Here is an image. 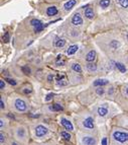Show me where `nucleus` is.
<instances>
[{
	"label": "nucleus",
	"instance_id": "obj_1",
	"mask_svg": "<svg viewBox=\"0 0 128 145\" xmlns=\"http://www.w3.org/2000/svg\"><path fill=\"white\" fill-rule=\"evenodd\" d=\"M113 138L121 143H124L128 141V133L127 132H121V131H115L113 132Z\"/></svg>",
	"mask_w": 128,
	"mask_h": 145
},
{
	"label": "nucleus",
	"instance_id": "obj_2",
	"mask_svg": "<svg viewBox=\"0 0 128 145\" xmlns=\"http://www.w3.org/2000/svg\"><path fill=\"white\" fill-rule=\"evenodd\" d=\"M30 24L35 27V33H39V32H41V31L45 28V25H44V24H42L39 19H36V18L31 19V20H30Z\"/></svg>",
	"mask_w": 128,
	"mask_h": 145
},
{
	"label": "nucleus",
	"instance_id": "obj_3",
	"mask_svg": "<svg viewBox=\"0 0 128 145\" xmlns=\"http://www.w3.org/2000/svg\"><path fill=\"white\" fill-rule=\"evenodd\" d=\"M14 106H15V109L17 110V111H19V112H24V111H26V109H27L26 103L24 102L23 99H20V98H17L15 100Z\"/></svg>",
	"mask_w": 128,
	"mask_h": 145
},
{
	"label": "nucleus",
	"instance_id": "obj_4",
	"mask_svg": "<svg viewBox=\"0 0 128 145\" xmlns=\"http://www.w3.org/2000/svg\"><path fill=\"white\" fill-rule=\"evenodd\" d=\"M47 133V127H45V126H42V125L36 126V128H35V135H36L37 137H42V136H45Z\"/></svg>",
	"mask_w": 128,
	"mask_h": 145
},
{
	"label": "nucleus",
	"instance_id": "obj_5",
	"mask_svg": "<svg viewBox=\"0 0 128 145\" xmlns=\"http://www.w3.org/2000/svg\"><path fill=\"white\" fill-rule=\"evenodd\" d=\"M82 142L84 145H96V139L94 137H91V136H85L83 137L82 139Z\"/></svg>",
	"mask_w": 128,
	"mask_h": 145
},
{
	"label": "nucleus",
	"instance_id": "obj_6",
	"mask_svg": "<svg viewBox=\"0 0 128 145\" xmlns=\"http://www.w3.org/2000/svg\"><path fill=\"white\" fill-rule=\"evenodd\" d=\"M72 24H74V25H76V26L83 24V18H82V16L79 13L74 14V16L72 17Z\"/></svg>",
	"mask_w": 128,
	"mask_h": 145
},
{
	"label": "nucleus",
	"instance_id": "obj_7",
	"mask_svg": "<svg viewBox=\"0 0 128 145\" xmlns=\"http://www.w3.org/2000/svg\"><path fill=\"white\" fill-rule=\"evenodd\" d=\"M61 124H62L67 130H69V131H73V130H74L73 124H72L69 120H67L66 118H62V119H61Z\"/></svg>",
	"mask_w": 128,
	"mask_h": 145
},
{
	"label": "nucleus",
	"instance_id": "obj_8",
	"mask_svg": "<svg viewBox=\"0 0 128 145\" xmlns=\"http://www.w3.org/2000/svg\"><path fill=\"white\" fill-rule=\"evenodd\" d=\"M83 125H84V127H86V128H88V129H93L94 128V120L92 117H88V118H86L84 122H83Z\"/></svg>",
	"mask_w": 128,
	"mask_h": 145
},
{
	"label": "nucleus",
	"instance_id": "obj_9",
	"mask_svg": "<svg viewBox=\"0 0 128 145\" xmlns=\"http://www.w3.org/2000/svg\"><path fill=\"white\" fill-rule=\"evenodd\" d=\"M76 3H77V0H69V1H67V2L64 4L65 10H66V11H70L71 9L76 5Z\"/></svg>",
	"mask_w": 128,
	"mask_h": 145
},
{
	"label": "nucleus",
	"instance_id": "obj_10",
	"mask_svg": "<svg viewBox=\"0 0 128 145\" xmlns=\"http://www.w3.org/2000/svg\"><path fill=\"white\" fill-rule=\"evenodd\" d=\"M58 10L56 6H49L47 8V14L48 16H54V15L58 14Z\"/></svg>",
	"mask_w": 128,
	"mask_h": 145
},
{
	"label": "nucleus",
	"instance_id": "obj_11",
	"mask_svg": "<svg viewBox=\"0 0 128 145\" xmlns=\"http://www.w3.org/2000/svg\"><path fill=\"white\" fill-rule=\"evenodd\" d=\"M85 16L88 18V19H93L94 18V16H95V14H94V11H93V9L91 8V7H87L86 9H85Z\"/></svg>",
	"mask_w": 128,
	"mask_h": 145
},
{
	"label": "nucleus",
	"instance_id": "obj_12",
	"mask_svg": "<svg viewBox=\"0 0 128 145\" xmlns=\"http://www.w3.org/2000/svg\"><path fill=\"white\" fill-rule=\"evenodd\" d=\"M96 59V52L95 51H90L87 55H86V61L87 62H93Z\"/></svg>",
	"mask_w": 128,
	"mask_h": 145
},
{
	"label": "nucleus",
	"instance_id": "obj_13",
	"mask_svg": "<svg viewBox=\"0 0 128 145\" xmlns=\"http://www.w3.org/2000/svg\"><path fill=\"white\" fill-rule=\"evenodd\" d=\"M97 113H98L99 116L105 117L108 114V109L106 107H100V108H98V110H97Z\"/></svg>",
	"mask_w": 128,
	"mask_h": 145
},
{
	"label": "nucleus",
	"instance_id": "obj_14",
	"mask_svg": "<svg viewBox=\"0 0 128 145\" xmlns=\"http://www.w3.org/2000/svg\"><path fill=\"white\" fill-rule=\"evenodd\" d=\"M108 80L107 79H97V80H95V82H94V85L95 86H99V87H101V86H103V85H106L108 84Z\"/></svg>",
	"mask_w": 128,
	"mask_h": 145
},
{
	"label": "nucleus",
	"instance_id": "obj_15",
	"mask_svg": "<svg viewBox=\"0 0 128 145\" xmlns=\"http://www.w3.org/2000/svg\"><path fill=\"white\" fill-rule=\"evenodd\" d=\"M78 49H79V47H78L77 45H72V46L69 47V49L67 50V54H68V55H74V54L78 51Z\"/></svg>",
	"mask_w": 128,
	"mask_h": 145
},
{
	"label": "nucleus",
	"instance_id": "obj_16",
	"mask_svg": "<svg viewBox=\"0 0 128 145\" xmlns=\"http://www.w3.org/2000/svg\"><path fill=\"white\" fill-rule=\"evenodd\" d=\"M115 66H116V68L121 73H125V72H126V67H125V65H123L122 63H120V62H117V63H115Z\"/></svg>",
	"mask_w": 128,
	"mask_h": 145
},
{
	"label": "nucleus",
	"instance_id": "obj_17",
	"mask_svg": "<svg viewBox=\"0 0 128 145\" xmlns=\"http://www.w3.org/2000/svg\"><path fill=\"white\" fill-rule=\"evenodd\" d=\"M72 69L77 73H81L82 72L81 65H80L79 63H73V64H72Z\"/></svg>",
	"mask_w": 128,
	"mask_h": 145
},
{
	"label": "nucleus",
	"instance_id": "obj_18",
	"mask_svg": "<svg viewBox=\"0 0 128 145\" xmlns=\"http://www.w3.org/2000/svg\"><path fill=\"white\" fill-rule=\"evenodd\" d=\"M49 110L55 111V112H59V111H63V107L59 104H55L53 106H49Z\"/></svg>",
	"mask_w": 128,
	"mask_h": 145
},
{
	"label": "nucleus",
	"instance_id": "obj_19",
	"mask_svg": "<svg viewBox=\"0 0 128 145\" xmlns=\"http://www.w3.org/2000/svg\"><path fill=\"white\" fill-rule=\"evenodd\" d=\"M55 45H56V47H58V48H63V47L66 45V41H65L64 39H58V40L56 41Z\"/></svg>",
	"mask_w": 128,
	"mask_h": 145
},
{
	"label": "nucleus",
	"instance_id": "obj_20",
	"mask_svg": "<svg viewBox=\"0 0 128 145\" xmlns=\"http://www.w3.org/2000/svg\"><path fill=\"white\" fill-rule=\"evenodd\" d=\"M87 69L90 71V72H94L97 70V65H95L93 63H88L87 64Z\"/></svg>",
	"mask_w": 128,
	"mask_h": 145
},
{
	"label": "nucleus",
	"instance_id": "obj_21",
	"mask_svg": "<svg viewBox=\"0 0 128 145\" xmlns=\"http://www.w3.org/2000/svg\"><path fill=\"white\" fill-rule=\"evenodd\" d=\"M110 3H111L110 0H101V1H100V6H101L102 8H107V7L110 5Z\"/></svg>",
	"mask_w": 128,
	"mask_h": 145
},
{
	"label": "nucleus",
	"instance_id": "obj_22",
	"mask_svg": "<svg viewBox=\"0 0 128 145\" xmlns=\"http://www.w3.org/2000/svg\"><path fill=\"white\" fill-rule=\"evenodd\" d=\"M119 5L123 8H127L128 7V0H117Z\"/></svg>",
	"mask_w": 128,
	"mask_h": 145
},
{
	"label": "nucleus",
	"instance_id": "obj_23",
	"mask_svg": "<svg viewBox=\"0 0 128 145\" xmlns=\"http://www.w3.org/2000/svg\"><path fill=\"white\" fill-rule=\"evenodd\" d=\"M119 46H120V44H119V42L116 41V40H113V41L110 42V47L112 49H117Z\"/></svg>",
	"mask_w": 128,
	"mask_h": 145
},
{
	"label": "nucleus",
	"instance_id": "obj_24",
	"mask_svg": "<svg viewBox=\"0 0 128 145\" xmlns=\"http://www.w3.org/2000/svg\"><path fill=\"white\" fill-rule=\"evenodd\" d=\"M17 136L19 138H24V136H25V130H24L23 128H19L17 130Z\"/></svg>",
	"mask_w": 128,
	"mask_h": 145
},
{
	"label": "nucleus",
	"instance_id": "obj_25",
	"mask_svg": "<svg viewBox=\"0 0 128 145\" xmlns=\"http://www.w3.org/2000/svg\"><path fill=\"white\" fill-rule=\"evenodd\" d=\"M21 70H22V72H23L25 75H29L30 72H31V71H30V68H29L28 66H22V67H21Z\"/></svg>",
	"mask_w": 128,
	"mask_h": 145
},
{
	"label": "nucleus",
	"instance_id": "obj_26",
	"mask_svg": "<svg viewBox=\"0 0 128 145\" xmlns=\"http://www.w3.org/2000/svg\"><path fill=\"white\" fill-rule=\"evenodd\" d=\"M61 136H62L64 139H66V140H70L71 139V135L69 134V132H62V133H61Z\"/></svg>",
	"mask_w": 128,
	"mask_h": 145
},
{
	"label": "nucleus",
	"instance_id": "obj_27",
	"mask_svg": "<svg viewBox=\"0 0 128 145\" xmlns=\"http://www.w3.org/2000/svg\"><path fill=\"white\" fill-rule=\"evenodd\" d=\"M96 92H97L98 96H102V95L104 93V89H103L102 87H98V88L96 89Z\"/></svg>",
	"mask_w": 128,
	"mask_h": 145
},
{
	"label": "nucleus",
	"instance_id": "obj_28",
	"mask_svg": "<svg viewBox=\"0 0 128 145\" xmlns=\"http://www.w3.org/2000/svg\"><path fill=\"white\" fill-rule=\"evenodd\" d=\"M9 84H11V85H16V81L14 80V79H11V78H6L5 79Z\"/></svg>",
	"mask_w": 128,
	"mask_h": 145
},
{
	"label": "nucleus",
	"instance_id": "obj_29",
	"mask_svg": "<svg viewBox=\"0 0 128 145\" xmlns=\"http://www.w3.org/2000/svg\"><path fill=\"white\" fill-rule=\"evenodd\" d=\"M3 41H4L5 43L9 42V34H8V33H5V34H4V36H3Z\"/></svg>",
	"mask_w": 128,
	"mask_h": 145
},
{
	"label": "nucleus",
	"instance_id": "obj_30",
	"mask_svg": "<svg viewBox=\"0 0 128 145\" xmlns=\"http://www.w3.org/2000/svg\"><path fill=\"white\" fill-rule=\"evenodd\" d=\"M53 97H54V93H48L47 97H46V100H47V102L50 100V99L53 98Z\"/></svg>",
	"mask_w": 128,
	"mask_h": 145
},
{
	"label": "nucleus",
	"instance_id": "obj_31",
	"mask_svg": "<svg viewBox=\"0 0 128 145\" xmlns=\"http://www.w3.org/2000/svg\"><path fill=\"white\" fill-rule=\"evenodd\" d=\"M4 141H5V137H4V135H3V134L1 133V135H0V142H1V143H3Z\"/></svg>",
	"mask_w": 128,
	"mask_h": 145
},
{
	"label": "nucleus",
	"instance_id": "obj_32",
	"mask_svg": "<svg viewBox=\"0 0 128 145\" xmlns=\"http://www.w3.org/2000/svg\"><path fill=\"white\" fill-rule=\"evenodd\" d=\"M53 79H54V76H53L52 74H49V75L47 76V81H49V82H52V81H53Z\"/></svg>",
	"mask_w": 128,
	"mask_h": 145
},
{
	"label": "nucleus",
	"instance_id": "obj_33",
	"mask_svg": "<svg viewBox=\"0 0 128 145\" xmlns=\"http://www.w3.org/2000/svg\"><path fill=\"white\" fill-rule=\"evenodd\" d=\"M4 86H5L4 81H3V80H0V89H3V88H4Z\"/></svg>",
	"mask_w": 128,
	"mask_h": 145
},
{
	"label": "nucleus",
	"instance_id": "obj_34",
	"mask_svg": "<svg viewBox=\"0 0 128 145\" xmlns=\"http://www.w3.org/2000/svg\"><path fill=\"white\" fill-rule=\"evenodd\" d=\"M23 92L26 93V95H27V93H30V92H31V89H30V88H24Z\"/></svg>",
	"mask_w": 128,
	"mask_h": 145
},
{
	"label": "nucleus",
	"instance_id": "obj_35",
	"mask_svg": "<svg viewBox=\"0 0 128 145\" xmlns=\"http://www.w3.org/2000/svg\"><path fill=\"white\" fill-rule=\"evenodd\" d=\"M102 145H107V138L106 137L102 139Z\"/></svg>",
	"mask_w": 128,
	"mask_h": 145
},
{
	"label": "nucleus",
	"instance_id": "obj_36",
	"mask_svg": "<svg viewBox=\"0 0 128 145\" xmlns=\"http://www.w3.org/2000/svg\"><path fill=\"white\" fill-rule=\"evenodd\" d=\"M0 105H1V106H0V108H1V110H3L4 108H5V106H4V104H3V100H2V99L0 100Z\"/></svg>",
	"mask_w": 128,
	"mask_h": 145
},
{
	"label": "nucleus",
	"instance_id": "obj_37",
	"mask_svg": "<svg viewBox=\"0 0 128 145\" xmlns=\"http://www.w3.org/2000/svg\"><path fill=\"white\" fill-rule=\"evenodd\" d=\"M58 85H66L67 84V82H58Z\"/></svg>",
	"mask_w": 128,
	"mask_h": 145
},
{
	"label": "nucleus",
	"instance_id": "obj_38",
	"mask_svg": "<svg viewBox=\"0 0 128 145\" xmlns=\"http://www.w3.org/2000/svg\"><path fill=\"white\" fill-rule=\"evenodd\" d=\"M0 126L1 128H3V120H0Z\"/></svg>",
	"mask_w": 128,
	"mask_h": 145
},
{
	"label": "nucleus",
	"instance_id": "obj_39",
	"mask_svg": "<svg viewBox=\"0 0 128 145\" xmlns=\"http://www.w3.org/2000/svg\"><path fill=\"white\" fill-rule=\"evenodd\" d=\"M12 145H18V144H17V143H15V142H13V143H12Z\"/></svg>",
	"mask_w": 128,
	"mask_h": 145
},
{
	"label": "nucleus",
	"instance_id": "obj_40",
	"mask_svg": "<svg viewBox=\"0 0 128 145\" xmlns=\"http://www.w3.org/2000/svg\"><path fill=\"white\" fill-rule=\"evenodd\" d=\"M126 93H127V96H128V87L126 88Z\"/></svg>",
	"mask_w": 128,
	"mask_h": 145
}]
</instances>
